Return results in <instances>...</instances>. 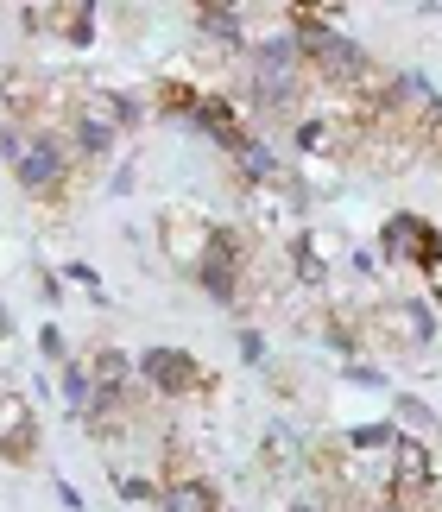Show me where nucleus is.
Returning a JSON list of instances; mask_svg holds the SVG:
<instances>
[{
	"mask_svg": "<svg viewBox=\"0 0 442 512\" xmlns=\"http://www.w3.org/2000/svg\"><path fill=\"white\" fill-rule=\"evenodd\" d=\"M379 253H386L392 266L436 272V260H442V234H436V222H424V215H392V222L379 228Z\"/></svg>",
	"mask_w": 442,
	"mask_h": 512,
	"instance_id": "nucleus-2",
	"label": "nucleus"
},
{
	"mask_svg": "<svg viewBox=\"0 0 442 512\" xmlns=\"http://www.w3.org/2000/svg\"><path fill=\"white\" fill-rule=\"evenodd\" d=\"M64 399H70V411H89L95 405V373H89V361H70L64 367Z\"/></svg>",
	"mask_w": 442,
	"mask_h": 512,
	"instance_id": "nucleus-8",
	"label": "nucleus"
},
{
	"mask_svg": "<svg viewBox=\"0 0 442 512\" xmlns=\"http://www.w3.org/2000/svg\"><path fill=\"white\" fill-rule=\"evenodd\" d=\"M379 336H392L398 348H424L436 336V323L424 304H392V310H379Z\"/></svg>",
	"mask_w": 442,
	"mask_h": 512,
	"instance_id": "nucleus-4",
	"label": "nucleus"
},
{
	"mask_svg": "<svg viewBox=\"0 0 442 512\" xmlns=\"http://www.w3.org/2000/svg\"><path fill=\"white\" fill-rule=\"evenodd\" d=\"M158 500H165V512H221L215 481H203V475H177Z\"/></svg>",
	"mask_w": 442,
	"mask_h": 512,
	"instance_id": "nucleus-5",
	"label": "nucleus"
},
{
	"mask_svg": "<svg viewBox=\"0 0 442 512\" xmlns=\"http://www.w3.org/2000/svg\"><path fill=\"white\" fill-rule=\"evenodd\" d=\"M291 512H329V506H323V500H297Z\"/></svg>",
	"mask_w": 442,
	"mask_h": 512,
	"instance_id": "nucleus-12",
	"label": "nucleus"
},
{
	"mask_svg": "<svg viewBox=\"0 0 442 512\" xmlns=\"http://www.w3.org/2000/svg\"><path fill=\"white\" fill-rule=\"evenodd\" d=\"M139 380L152 392H165V399H184V392H203V367L184 348H146L139 354Z\"/></svg>",
	"mask_w": 442,
	"mask_h": 512,
	"instance_id": "nucleus-3",
	"label": "nucleus"
},
{
	"mask_svg": "<svg viewBox=\"0 0 442 512\" xmlns=\"http://www.w3.org/2000/svg\"><path fill=\"white\" fill-rule=\"evenodd\" d=\"M354 512H398V506H392V500H386V494H373V500H360V506H354Z\"/></svg>",
	"mask_w": 442,
	"mask_h": 512,
	"instance_id": "nucleus-11",
	"label": "nucleus"
},
{
	"mask_svg": "<svg viewBox=\"0 0 442 512\" xmlns=\"http://www.w3.org/2000/svg\"><path fill=\"white\" fill-rule=\"evenodd\" d=\"M398 424H405L417 443H430V437H436V411H430L424 399H398Z\"/></svg>",
	"mask_w": 442,
	"mask_h": 512,
	"instance_id": "nucleus-9",
	"label": "nucleus"
},
{
	"mask_svg": "<svg viewBox=\"0 0 442 512\" xmlns=\"http://www.w3.org/2000/svg\"><path fill=\"white\" fill-rule=\"evenodd\" d=\"M114 487H120V494H127V500H152V494H158V487H152V481H139V475H120Z\"/></svg>",
	"mask_w": 442,
	"mask_h": 512,
	"instance_id": "nucleus-10",
	"label": "nucleus"
},
{
	"mask_svg": "<svg viewBox=\"0 0 442 512\" xmlns=\"http://www.w3.org/2000/svg\"><path fill=\"white\" fill-rule=\"evenodd\" d=\"M70 146H64V133H51V127H32L26 133V146H19V159H13V177L26 184L32 196H57L70 184Z\"/></svg>",
	"mask_w": 442,
	"mask_h": 512,
	"instance_id": "nucleus-1",
	"label": "nucleus"
},
{
	"mask_svg": "<svg viewBox=\"0 0 442 512\" xmlns=\"http://www.w3.org/2000/svg\"><path fill=\"white\" fill-rule=\"evenodd\" d=\"M228 159H234V171L247 177V184H278V152L259 140V133H247V140H240Z\"/></svg>",
	"mask_w": 442,
	"mask_h": 512,
	"instance_id": "nucleus-6",
	"label": "nucleus"
},
{
	"mask_svg": "<svg viewBox=\"0 0 442 512\" xmlns=\"http://www.w3.org/2000/svg\"><path fill=\"white\" fill-rule=\"evenodd\" d=\"M196 26H203L209 38H221V45H240V38H247L234 7H196Z\"/></svg>",
	"mask_w": 442,
	"mask_h": 512,
	"instance_id": "nucleus-7",
	"label": "nucleus"
}]
</instances>
